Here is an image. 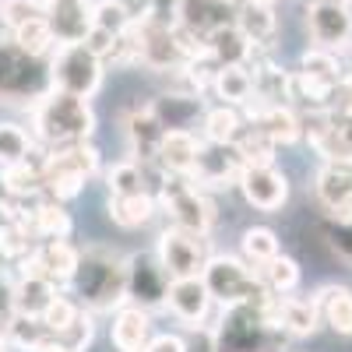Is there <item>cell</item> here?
I'll return each instance as SVG.
<instances>
[{
	"mask_svg": "<svg viewBox=\"0 0 352 352\" xmlns=\"http://www.w3.org/2000/svg\"><path fill=\"white\" fill-rule=\"evenodd\" d=\"M78 303L88 314H109L127 303V257L109 247H85L71 278Z\"/></svg>",
	"mask_w": 352,
	"mask_h": 352,
	"instance_id": "cell-1",
	"label": "cell"
},
{
	"mask_svg": "<svg viewBox=\"0 0 352 352\" xmlns=\"http://www.w3.org/2000/svg\"><path fill=\"white\" fill-rule=\"evenodd\" d=\"M32 134L46 148H67V144H85L96 134V113L88 99L46 88L32 102Z\"/></svg>",
	"mask_w": 352,
	"mask_h": 352,
	"instance_id": "cell-2",
	"label": "cell"
},
{
	"mask_svg": "<svg viewBox=\"0 0 352 352\" xmlns=\"http://www.w3.org/2000/svg\"><path fill=\"white\" fill-rule=\"evenodd\" d=\"M303 138L324 159L352 162V78H342L335 85L328 106L310 109L303 120Z\"/></svg>",
	"mask_w": 352,
	"mask_h": 352,
	"instance_id": "cell-3",
	"label": "cell"
},
{
	"mask_svg": "<svg viewBox=\"0 0 352 352\" xmlns=\"http://www.w3.org/2000/svg\"><path fill=\"white\" fill-rule=\"evenodd\" d=\"M257 300L236 303V307H222L219 324H212L215 352H275L278 349L275 331H282V328L261 310Z\"/></svg>",
	"mask_w": 352,
	"mask_h": 352,
	"instance_id": "cell-4",
	"label": "cell"
},
{
	"mask_svg": "<svg viewBox=\"0 0 352 352\" xmlns=\"http://www.w3.org/2000/svg\"><path fill=\"white\" fill-rule=\"evenodd\" d=\"M102 71H106V60L85 43H60L50 60V88L92 99L102 88Z\"/></svg>",
	"mask_w": 352,
	"mask_h": 352,
	"instance_id": "cell-5",
	"label": "cell"
},
{
	"mask_svg": "<svg viewBox=\"0 0 352 352\" xmlns=\"http://www.w3.org/2000/svg\"><path fill=\"white\" fill-rule=\"evenodd\" d=\"M204 285H208L212 300L219 307H236V303H250L264 292V282L257 275L254 264L240 261V257H229V254H212L208 264L201 272Z\"/></svg>",
	"mask_w": 352,
	"mask_h": 352,
	"instance_id": "cell-6",
	"label": "cell"
},
{
	"mask_svg": "<svg viewBox=\"0 0 352 352\" xmlns=\"http://www.w3.org/2000/svg\"><path fill=\"white\" fill-rule=\"evenodd\" d=\"M159 208L169 215L173 226L194 229V232H208L215 222V204L208 201L204 187H197L190 176L166 173V180L159 187Z\"/></svg>",
	"mask_w": 352,
	"mask_h": 352,
	"instance_id": "cell-7",
	"label": "cell"
},
{
	"mask_svg": "<svg viewBox=\"0 0 352 352\" xmlns=\"http://www.w3.org/2000/svg\"><path fill=\"white\" fill-rule=\"evenodd\" d=\"M50 88V71L39 67V56L25 53L14 39H0V102H36Z\"/></svg>",
	"mask_w": 352,
	"mask_h": 352,
	"instance_id": "cell-8",
	"label": "cell"
},
{
	"mask_svg": "<svg viewBox=\"0 0 352 352\" xmlns=\"http://www.w3.org/2000/svg\"><path fill=\"white\" fill-rule=\"evenodd\" d=\"M155 257H159L162 268L169 272V278L201 275L204 264H208V257H212L208 232H194V229L169 226V229H162V236H159Z\"/></svg>",
	"mask_w": 352,
	"mask_h": 352,
	"instance_id": "cell-9",
	"label": "cell"
},
{
	"mask_svg": "<svg viewBox=\"0 0 352 352\" xmlns=\"http://www.w3.org/2000/svg\"><path fill=\"white\" fill-rule=\"evenodd\" d=\"M243 155L236 148V141H201V152L197 162L190 169V180L204 190H215V187H232L243 173Z\"/></svg>",
	"mask_w": 352,
	"mask_h": 352,
	"instance_id": "cell-10",
	"label": "cell"
},
{
	"mask_svg": "<svg viewBox=\"0 0 352 352\" xmlns=\"http://www.w3.org/2000/svg\"><path fill=\"white\" fill-rule=\"evenodd\" d=\"M307 32L320 50H345L352 43V11L349 0H310L307 4Z\"/></svg>",
	"mask_w": 352,
	"mask_h": 352,
	"instance_id": "cell-11",
	"label": "cell"
},
{
	"mask_svg": "<svg viewBox=\"0 0 352 352\" xmlns=\"http://www.w3.org/2000/svg\"><path fill=\"white\" fill-rule=\"evenodd\" d=\"M169 272L159 264V257L148 254H134L127 257V300L134 307L155 310L166 307V292H169Z\"/></svg>",
	"mask_w": 352,
	"mask_h": 352,
	"instance_id": "cell-12",
	"label": "cell"
},
{
	"mask_svg": "<svg viewBox=\"0 0 352 352\" xmlns=\"http://www.w3.org/2000/svg\"><path fill=\"white\" fill-rule=\"evenodd\" d=\"M236 187L247 197V204H254L257 212H278L289 201V180H285L282 169H275V162L243 166Z\"/></svg>",
	"mask_w": 352,
	"mask_h": 352,
	"instance_id": "cell-13",
	"label": "cell"
},
{
	"mask_svg": "<svg viewBox=\"0 0 352 352\" xmlns=\"http://www.w3.org/2000/svg\"><path fill=\"white\" fill-rule=\"evenodd\" d=\"M78 257L81 250L71 247L67 240H46L43 247H32V254L21 257V275H43L56 285H71L78 272Z\"/></svg>",
	"mask_w": 352,
	"mask_h": 352,
	"instance_id": "cell-14",
	"label": "cell"
},
{
	"mask_svg": "<svg viewBox=\"0 0 352 352\" xmlns=\"http://www.w3.org/2000/svg\"><path fill=\"white\" fill-rule=\"evenodd\" d=\"M212 292L204 285L201 275H187V278H173L169 292H166V307L176 320H184L187 328H208V310H212Z\"/></svg>",
	"mask_w": 352,
	"mask_h": 352,
	"instance_id": "cell-15",
	"label": "cell"
},
{
	"mask_svg": "<svg viewBox=\"0 0 352 352\" xmlns=\"http://www.w3.org/2000/svg\"><path fill=\"white\" fill-rule=\"evenodd\" d=\"M314 190H317V201L328 208L331 219L352 222V162L324 159V166L317 169Z\"/></svg>",
	"mask_w": 352,
	"mask_h": 352,
	"instance_id": "cell-16",
	"label": "cell"
},
{
	"mask_svg": "<svg viewBox=\"0 0 352 352\" xmlns=\"http://www.w3.org/2000/svg\"><path fill=\"white\" fill-rule=\"evenodd\" d=\"M173 14H176V25L190 32L201 46L212 32H219L222 25H232V8L229 0H176L173 4Z\"/></svg>",
	"mask_w": 352,
	"mask_h": 352,
	"instance_id": "cell-17",
	"label": "cell"
},
{
	"mask_svg": "<svg viewBox=\"0 0 352 352\" xmlns=\"http://www.w3.org/2000/svg\"><path fill=\"white\" fill-rule=\"evenodd\" d=\"M162 138H166V124L159 120V113L152 106H138L127 116V141H131V155L138 162H155L159 148H162Z\"/></svg>",
	"mask_w": 352,
	"mask_h": 352,
	"instance_id": "cell-18",
	"label": "cell"
},
{
	"mask_svg": "<svg viewBox=\"0 0 352 352\" xmlns=\"http://www.w3.org/2000/svg\"><path fill=\"white\" fill-rule=\"evenodd\" d=\"M99 173V152L92 144H67V148H50L43 155V184L53 176H81V180H92Z\"/></svg>",
	"mask_w": 352,
	"mask_h": 352,
	"instance_id": "cell-19",
	"label": "cell"
},
{
	"mask_svg": "<svg viewBox=\"0 0 352 352\" xmlns=\"http://www.w3.org/2000/svg\"><path fill=\"white\" fill-rule=\"evenodd\" d=\"M46 21L56 43H85L92 28V8L88 0H46Z\"/></svg>",
	"mask_w": 352,
	"mask_h": 352,
	"instance_id": "cell-20",
	"label": "cell"
},
{
	"mask_svg": "<svg viewBox=\"0 0 352 352\" xmlns=\"http://www.w3.org/2000/svg\"><path fill=\"white\" fill-rule=\"evenodd\" d=\"M250 124H257L275 144H296L303 138V116L289 102H257L250 109Z\"/></svg>",
	"mask_w": 352,
	"mask_h": 352,
	"instance_id": "cell-21",
	"label": "cell"
},
{
	"mask_svg": "<svg viewBox=\"0 0 352 352\" xmlns=\"http://www.w3.org/2000/svg\"><path fill=\"white\" fill-rule=\"evenodd\" d=\"M152 342V317L144 307H116L113 317V345L116 352H144Z\"/></svg>",
	"mask_w": 352,
	"mask_h": 352,
	"instance_id": "cell-22",
	"label": "cell"
},
{
	"mask_svg": "<svg viewBox=\"0 0 352 352\" xmlns=\"http://www.w3.org/2000/svg\"><path fill=\"white\" fill-rule=\"evenodd\" d=\"M197 152H201V138L194 131H166L155 166L162 173H173V176H190Z\"/></svg>",
	"mask_w": 352,
	"mask_h": 352,
	"instance_id": "cell-23",
	"label": "cell"
},
{
	"mask_svg": "<svg viewBox=\"0 0 352 352\" xmlns=\"http://www.w3.org/2000/svg\"><path fill=\"white\" fill-rule=\"evenodd\" d=\"M204 50H208V56L219 64V67H229V64H250V56H254V43L236 28V21L232 25H222L219 32H212L208 39H204Z\"/></svg>",
	"mask_w": 352,
	"mask_h": 352,
	"instance_id": "cell-24",
	"label": "cell"
},
{
	"mask_svg": "<svg viewBox=\"0 0 352 352\" xmlns=\"http://www.w3.org/2000/svg\"><path fill=\"white\" fill-rule=\"evenodd\" d=\"M56 300V282L43 275H21L18 285H11V310L25 317H43L46 307Z\"/></svg>",
	"mask_w": 352,
	"mask_h": 352,
	"instance_id": "cell-25",
	"label": "cell"
},
{
	"mask_svg": "<svg viewBox=\"0 0 352 352\" xmlns=\"http://www.w3.org/2000/svg\"><path fill=\"white\" fill-rule=\"evenodd\" d=\"M236 28L254 46H268L272 36H275V28H278L272 0H243V4L236 8Z\"/></svg>",
	"mask_w": 352,
	"mask_h": 352,
	"instance_id": "cell-26",
	"label": "cell"
},
{
	"mask_svg": "<svg viewBox=\"0 0 352 352\" xmlns=\"http://www.w3.org/2000/svg\"><path fill=\"white\" fill-rule=\"evenodd\" d=\"M278 328L292 338H307L320 328V307L317 300H300V296H282L278 300Z\"/></svg>",
	"mask_w": 352,
	"mask_h": 352,
	"instance_id": "cell-27",
	"label": "cell"
},
{
	"mask_svg": "<svg viewBox=\"0 0 352 352\" xmlns=\"http://www.w3.org/2000/svg\"><path fill=\"white\" fill-rule=\"evenodd\" d=\"M317 307H320V320L335 331V335H352V289L349 285H324L317 292Z\"/></svg>",
	"mask_w": 352,
	"mask_h": 352,
	"instance_id": "cell-28",
	"label": "cell"
},
{
	"mask_svg": "<svg viewBox=\"0 0 352 352\" xmlns=\"http://www.w3.org/2000/svg\"><path fill=\"white\" fill-rule=\"evenodd\" d=\"M155 212H159V201L148 190H144V194H127V197L109 194V219L120 226V229H141V226H148Z\"/></svg>",
	"mask_w": 352,
	"mask_h": 352,
	"instance_id": "cell-29",
	"label": "cell"
},
{
	"mask_svg": "<svg viewBox=\"0 0 352 352\" xmlns=\"http://www.w3.org/2000/svg\"><path fill=\"white\" fill-rule=\"evenodd\" d=\"M212 88H215V96L226 106H247L250 96H254V74L243 64H229V67H219L215 71Z\"/></svg>",
	"mask_w": 352,
	"mask_h": 352,
	"instance_id": "cell-30",
	"label": "cell"
},
{
	"mask_svg": "<svg viewBox=\"0 0 352 352\" xmlns=\"http://www.w3.org/2000/svg\"><path fill=\"white\" fill-rule=\"evenodd\" d=\"M28 226H32V232H36V236H43V240H67L71 229H74L71 215L64 212V204L53 201V197H43L36 204L32 222H28Z\"/></svg>",
	"mask_w": 352,
	"mask_h": 352,
	"instance_id": "cell-31",
	"label": "cell"
},
{
	"mask_svg": "<svg viewBox=\"0 0 352 352\" xmlns=\"http://www.w3.org/2000/svg\"><path fill=\"white\" fill-rule=\"evenodd\" d=\"M53 331L46 328L43 317H25V314H11L8 328H4V342L21 349V352H36L43 342H50Z\"/></svg>",
	"mask_w": 352,
	"mask_h": 352,
	"instance_id": "cell-32",
	"label": "cell"
},
{
	"mask_svg": "<svg viewBox=\"0 0 352 352\" xmlns=\"http://www.w3.org/2000/svg\"><path fill=\"white\" fill-rule=\"evenodd\" d=\"M152 109L159 113V120L166 124V131H190V120L201 113V99L197 96H176V92H169Z\"/></svg>",
	"mask_w": 352,
	"mask_h": 352,
	"instance_id": "cell-33",
	"label": "cell"
},
{
	"mask_svg": "<svg viewBox=\"0 0 352 352\" xmlns=\"http://www.w3.org/2000/svg\"><path fill=\"white\" fill-rule=\"evenodd\" d=\"M257 275H261V282H264V289H268V292L289 296V292L300 285V264L292 261V257H285V254H275L272 261L261 264Z\"/></svg>",
	"mask_w": 352,
	"mask_h": 352,
	"instance_id": "cell-34",
	"label": "cell"
},
{
	"mask_svg": "<svg viewBox=\"0 0 352 352\" xmlns=\"http://www.w3.org/2000/svg\"><path fill=\"white\" fill-rule=\"evenodd\" d=\"M106 187H109V194H116V197L144 194V190H148L144 162H138V159H124V162H116V166L106 173Z\"/></svg>",
	"mask_w": 352,
	"mask_h": 352,
	"instance_id": "cell-35",
	"label": "cell"
},
{
	"mask_svg": "<svg viewBox=\"0 0 352 352\" xmlns=\"http://www.w3.org/2000/svg\"><path fill=\"white\" fill-rule=\"evenodd\" d=\"M243 131V116L236 106H215L204 113V141H236Z\"/></svg>",
	"mask_w": 352,
	"mask_h": 352,
	"instance_id": "cell-36",
	"label": "cell"
},
{
	"mask_svg": "<svg viewBox=\"0 0 352 352\" xmlns=\"http://www.w3.org/2000/svg\"><path fill=\"white\" fill-rule=\"evenodd\" d=\"M11 39L25 50V53H32V56H43L56 46V36H53V28H50V21L46 18H32V21H25V25H18V28H11Z\"/></svg>",
	"mask_w": 352,
	"mask_h": 352,
	"instance_id": "cell-37",
	"label": "cell"
},
{
	"mask_svg": "<svg viewBox=\"0 0 352 352\" xmlns=\"http://www.w3.org/2000/svg\"><path fill=\"white\" fill-rule=\"evenodd\" d=\"M300 71H303L307 78L320 81V85H328V88H335V85L345 78V74H342V64H338V56H335L331 50H320V46H314V50L303 53Z\"/></svg>",
	"mask_w": 352,
	"mask_h": 352,
	"instance_id": "cell-38",
	"label": "cell"
},
{
	"mask_svg": "<svg viewBox=\"0 0 352 352\" xmlns=\"http://www.w3.org/2000/svg\"><path fill=\"white\" fill-rule=\"evenodd\" d=\"M240 247H243V261H247V264H254V268H261L264 261H272L275 254H282L278 236H275V232H272L268 226H250V229L243 232Z\"/></svg>",
	"mask_w": 352,
	"mask_h": 352,
	"instance_id": "cell-39",
	"label": "cell"
},
{
	"mask_svg": "<svg viewBox=\"0 0 352 352\" xmlns=\"http://www.w3.org/2000/svg\"><path fill=\"white\" fill-rule=\"evenodd\" d=\"M131 21H134V11L127 0H99L92 8V25L109 36H124L131 28Z\"/></svg>",
	"mask_w": 352,
	"mask_h": 352,
	"instance_id": "cell-40",
	"label": "cell"
},
{
	"mask_svg": "<svg viewBox=\"0 0 352 352\" xmlns=\"http://www.w3.org/2000/svg\"><path fill=\"white\" fill-rule=\"evenodd\" d=\"M32 152H36V141H32V134H25V127L0 124V169L28 159Z\"/></svg>",
	"mask_w": 352,
	"mask_h": 352,
	"instance_id": "cell-41",
	"label": "cell"
},
{
	"mask_svg": "<svg viewBox=\"0 0 352 352\" xmlns=\"http://www.w3.org/2000/svg\"><path fill=\"white\" fill-rule=\"evenodd\" d=\"M32 236H36V232L28 229L25 222H14V219L0 222V257H4V261L28 257V254H32V247H36Z\"/></svg>",
	"mask_w": 352,
	"mask_h": 352,
	"instance_id": "cell-42",
	"label": "cell"
},
{
	"mask_svg": "<svg viewBox=\"0 0 352 352\" xmlns=\"http://www.w3.org/2000/svg\"><path fill=\"white\" fill-rule=\"evenodd\" d=\"M236 148H240V155H243L247 166H257V162H275V148H278V144L264 134L257 124H250V127L240 131Z\"/></svg>",
	"mask_w": 352,
	"mask_h": 352,
	"instance_id": "cell-43",
	"label": "cell"
},
{
	"mask_svg": "<svg viewBox=\"0 0 352 352\" xmlns=\"http://www.w3.org/2000/svg\"><path fill=\"white\" fill-rule=\"evenodd\" d=\"M32 18H46V0H4L0 4V21L18 28Z\"/></svg>",
	"mask_w": 352,
	"mask_h": 352,
	"instance_id": "cell-44",
	"label": "cell"
},
{
	"mask_svg": "<svg viewBox=\"0 0 352 352\" xmlns=\"http://www.w3.org/2000/svg\"><path fill=\"white\" fill-rule=\"evenodd\" d=\"M81 310H85V307H81L78 300H67V296H60V292H56V300L46 307L43 320H46V328H50L53 335H60L67 324H74V317H78Z\"/></svg>",
	"mask_w": 352,
	"mask_h": 352,
	"instance_id": "cell-45",
	"label": "cell"
},
{
	"mask_svg": "<svg viewBox=\"0 0 352 352\" xmlns=\"http://www.w3.org/2000/svg\"><path fill=\"white\" fill-rule=\"evenodd\" d=\"M56 338H60L71 352H85L88 345H92V338H96V324H92V314H78L74 317V324H67L60 335H56Z\"/></svg>",
	"mask_w": 352,
	"mask_h": 352,
	"instance_id": "cell-46",
	"label": "cell"
},
{
	"mask_svg": "<svg viewBox=\"0 0 352 352\" xmlns=\"http://www.w3.org/2000/svg\"><path fill=\"white\" fill-rule=\"evenodd\" d=\"M328 243H331V250H335L342 261L352 264V222L331 219V226H328Z\"/></svg>",
	"mask_w": 352,
	"mask_h": 352,
	"instance_id": "cell-47",
	"label": "cell"
},
{
	"mask_svg": "<svg viewBox=\"0 0 352 352\" xmlns=\"http://www.w3.org/2000/svg\"><path fill=\"white\" fill-rule=\"evenodd\" d=\"M144 352H187V342L180 335H155L144 345Z\"/></svg>",
	"mask_w": 352,
	"mask_h": 352,
	"instance_id": "cell-48",
	"label": "cell"
},
{
	"mask_svg": "<svg viewBox=\"0 0 352 352\" xmlns=\"http://www.w3.org/2000/svg\"><path fill=\"white\" fill-rule=\"evenodd\" d=\"M36 352H71V349H67V345H64L60 338H56V335H53V338H50V342H43V345H39Z\"/></svg>",
	"mask_w": 352,
	"mask_h": 352,
	"instance_id": "cell-49",
	"label": "cell"
},
{
	"mask_svg": "<svg viewBox=\"0 0 352 352\" xmlns=\"http://www.w3.org/2000/svg\"><path fill=\"white\" fill-rule=\"evenodd\" d=\"M0 352H8V342H0Z\"/></svg>",
	"mask_w": 352,
	"mask_h": 352,
	"instance_id": "cell-50",
	"label": "cell"
},
{
	"mask_svg": "<svg viewBox=\"0 0 352 352\" xmlns=\"http://www.w3.org/2000/svg\"><path fill=\"white\" fill-rule=\"evenodd\" d=\"M303 4H310V0H303Z\"/></svg>",
	"mask_w": 352,
	"mask_h": 352,
	"instance_id": "cell-51",
	"label": "cell"
},
{
	"mask_svg": "<svg viewBox=\"0 0 352 352\" xmlns=\"http://www.w3.org/2000/svg\"><path fill=\"white\" fill-rule=\"evenodd\" d=\"M0 4H4V0H0Z\"/></svg>",
	"mask_w": 352,
	"mask_h": 352,
	"instance_id": "cell-52",
	"label": "cell"
}]
</instances>
